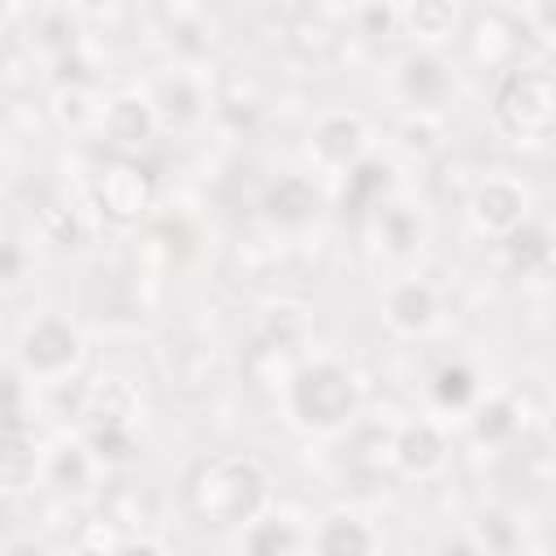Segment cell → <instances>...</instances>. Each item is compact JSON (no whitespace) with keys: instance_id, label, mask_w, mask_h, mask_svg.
Listing matches in <instances>:
<instances>
[{"instance_id":"e0dca14e","label":"cell","mask_w":556,"mask_h":556,"mask_svg":"<svg viewBox=\"0 0 556 556\" xmlns=\"http://www.w3.org/2000/svg\"><path fill=\"white\" fill-rule=\"evenodd\" d=\"M513 430V408L504 404V400H495V404H486L482 413H478V434L482 439H500V434H508Z\"/></svg>"},{"instance_id":"44dd1931","label":"cell","mask_w":556,"mask_h":556,"mask_svg":"<svg viewBox=\"0 0 556 556\" xmlns=\"http://www.w3.org/2000/svg\"><path fill=\"white\" fill-rule=\"evenodd\" d=\"M365 22H369V30H378V26H382V30H387V26H391V13H387V9H378V4H374V9H369V13H365Z\"/></svg>"},{"instance_id":"8fae6325","label":"cell","mask_w":556,"mask_h":556,"mask_svg":"<svg viewBox=\"0 0 556 556\" xmlns=\"http://www.w3.org/2000/svg\"><path fill=\"white\" fill-rule=\"evenodd\" d=\"M395 452H400V465L413 469V473H426V469H434V465L443 460V443H439V434H434L430 426H413V430L395 443Z\"/></svg>"},{"instance_id":"9c48e42d","label":"cell","mask_w":556,"mask_h":556,"mask_svg":"<svg viewBox=\"0 0 556 556\" xmlns=\"http://www.w3.org/2000/svg\"><path fill=\"white\" fill-rule=\"evenodd\" d=\"M313 143H317L321 161L348 165V161H356V152H361V126H356L352 117H330V122H321V130H317Z\"/></svg>"},{"instance_id":"603a6c76","label":"cell","mask_w":556,"mask_h":556,"mask_svg":"<svg viewBox=\"0 0 556 556\" xmlns=\"http://www.w3.org/2000/svg\"><path fill=\"white\" fill-rule=\"evenodd\" d=\"M87 4H100V0H87Z\"/></svg>"},{"instance_id":"2e32d148","label":"cell","mask_w":556,"mask_h":556,"mask_svg":"<svg viewBox=\"0 0 556 556\" xmlns=\"http://www.w3.org/2000/svg\"><path fill=\"white\" fill-rule=\"evenodd\" d=\"M469 391H473L469 369L456 365V369H443V374H439V400H443V404H465Z\"/></svg>"},{"instance_id":"7402d4cb","label":"cell","mask_w":556,"mask_h":556,"mask_svg":"<svg viewBox=\"0 0 556 556\" xmlns=\"http://www.w3.org/2000/svg\"><path fill=\"white\" fill-rule=\"evenodd\" d=\"M552 434H556V404H552Z\"/></svg>"},{"instance_id":"7a4b0ae2","label":"cell","mask_w":556,"mask_h":556,"mask_svg":"<svg viewBox=\"0 0 556 556\" xmlns=\"http://www.w3.org/2000/svg\"><path fill=\"white\" fill-rule=\"evenodd\" d=\"M495 113H500V122H504L508 135L543 139L556 126V83L543 78V74H534V70H517L500 87Z\"/></svg>"},{"instance_id":"7c38bea8","label":"cell","mask_w":556,"mask_h":556,"mask_svg":"<svg viewBox=\"0 0 556 556\" xmlns=\"http://www.w3.org/2000/svg\"><path fill=\"white\" fill-rule=\"evenodd\" d=\"M547 235L539 230V226H513V235H508V261H513V269H521V274H530V269H539L543 261H547Z\"/></svg>"},{"instance_id":"8992f818","label":"cell","mask_w":556,"mask_h":556,"mask_svg":"<svg viewBox=\"0 0 556 556\" xmlns=\"http://www.w3.org/2000/svg\"><path fill=\"white\" fill-rule=\"evenodd\" d=\"M473 217H478V226H486V230H513L517 217H521V191H517L513 182L491 178V182L473 195Z\"/></svg>"},{"instance_id":"d6986e66","label":"cell","mask_w":556,"mask_h":556,"mask_svg":"<svg viewBox=\"0 0 556 556\" xmlns=\"http://www.w3.org/2000/svg\"><path fill=\"white\" fill-rule=\"evenodd\" d=\"M56 478H61V482H74V486H78V482L87 478V465H83V456H78V452H65V456L56 460Z\"/></svg>"},{"instance_id":"5b68a950","label":"cell","mask_w":556,"mask_h":556,"mask_svg":"<svg viewBox=\"0 0 556 556\" xmlns=\"http://www.w3.org/2000/svg\"><path fill=\"white\" fill-rule=\"evenodd\" d=\"M26 365L35 374H61L74 365L78 356V334L65 326V321H39L30 334H26V348H22Z\"/></svg>"},{"instance_id":"ffe728a7","label":"cell","mask_w":556,"mask_h":556,"mask_svg":"<svg viewBox=\"0 0 556 556\" xmlns=\"http://www.w3.org/2000/svg\"><path fill=\"white\" fill-rule=\"evenodd\" d=\"M539 26L556 39V0H539Z\"/></svg>"},{"instance_id":"52a82bcc","label":"cell","mask_w":556,"mask_h":556,"mask_svg":"<svg viewBox=\"0 0 556 556\" xmlns=\"http://www.w3.org/2000/svg\"><path fill=\"white\" fill-rule=\"evenodd\" d=\"M104 130H109L113 143H143L148 130H152V113H148L143 100L122 96V100L109 104V113H104Z\"/></svg>"},{"instance_id":"4fadbf2b","label":"cell","mask_w":556,"mask_h":556,"mask_svg":"<svg viewBox=\"0 0 556 556\" xmlns=\"http://www.w3.org/2000/svg\"><path fill=\"white\" fill-rule=\"evenodd\" d=\"M408 22H413L417 35H426V39H443V35H452L456 9H452V0H413Z\"/></svg>"},{"instance_id":"277c9868","label":"cell","mask_w":556,"mask_h":556,"mask_svg":"<svg viewBox=\"0 0 556 556\" xmlns=\"http://www.w3.org/2000/svg\"><path fill=\"white\" fill-rule=\"evenodd\" d=\"M100 204L113 217H139L152 204V178L139 165H109L100 178Z\"/></svg>"},{"instance_id":"6da1fadb","label":"cell","mask_w":556,"mask_h":556,"mask_svg":"<svg viewBox=\"0 0 556 556\" xmlns=\"http://www.w3.org/2000/svg\"><path fill=\"white\" fill-rule=\"evenodd\" d=\"M261 495H265V478L252 460H213L195 473L191 508L208 526H235L261 508Z\"/></svg>"},{"instance_id":"3957f363","label":"cell","mask_w":556,"mask_h":556,"mask_svg":"<svg viewBox=\"0 0 556 556\" xmlns=\"http://www.w3.org/2000/svg\"><path fill=\"white\" fill-rule=\"evenodd\" d=\"M352 404H356V387L339 365H313L295 378V413L308 426H334L352 413Z\"/></svg>"},{"instance_id":"ac0fdd59","label":"cell","mask_w":556,"mask_h":556,"mask_svg":"<svg viewBox=\"0 0 556 556\" xmlns=\"http://www.w3.org/2000/svg\"><path fill=\"white\" fill-rule=\"evenodd\" d=\"M321 547H326V552H334V547H369V534H361V530H352V526H348V530L334 526V530L321 539Z\"/></svg>"},{"instance_id":"9a60e30c","label":"cell","mask_w":556,"mask_h":556,"mask_svg":"<svg viewBox=\"0 0 556 556\" xmlns=\"http://www.w3.org/2000/svg\"><path fill=\"white\" fill-rule=\"evenodd\" d=\"M382 239H387L391 252H408L421 239V222L408 208H387L382 213Z\"/></svg>"},{"instance_id":"ba28073f","label":"cell","mask_w":556,"mask_h":556,"mask_svg":"<svg viewBox=\"0 0 556 556\" xmlns=\"http://www.w3.org/2000/svg\"><path fill=\"white\" fill-rule=\"evenodd\" d=\"M387 313H391V321H395L400 330H421V326H430V317H434V295H430V287H421V282H404L400 291H391Z\"/></svg>"},{"instance_id":"30bf717a","label":"cell","mask_w":556,"mask_h":556,"mask_svg":"<svg viewBox=\"0 0 556 556\" xmlns=\"http://www.w3.org/2000/svg\"><path fill=\"white\" fill-rule=\"evenodd\" d=\"M269 213L278 222H304L317 213V191L304 182V178H282L274 191H269Z\"/></svg>"},{"instance_id":"5bb4252c","label":"cell","mask_w":556,"mask_h":556,"mask_svg":"<svg viewBox=\"0 0 556 556\" xmlns=\"http://www.w3.org/2000/svg\"><path fill=\"white\" fill-rule=\"evenodd\" d=\"M404 87H408V96H413L417 104H430V100L443 91V70H439V61H430V56L408 61V65H404Z\"/></svg>"}]
</instances>
